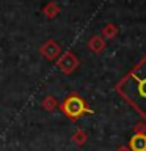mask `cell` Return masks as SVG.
Here are the masks:
<instances>
[{
	"instance_id": "1",
	"label": "cell",
	"mask_w": 146,
	"mask_h": 151,
	"mask_svg": "<svg viewBox=\"0 0 146 151\" xmlns=\"http://www.w3.org/2000/svg\"><path fill=\"white\" fill-rule=\"evenodd\" d=\"M115 90L143 120H146V57L116 83Z\"/></svg>"
},
{
	"instance_id": "2",
	"label": "cell",
	"mask_w": 146,
	"mask_h": 151,
	"mask_svg": "<svg viewBox=\"0 0 146 151\" xmlns=\"http://www.w3.org/2000/svg\"><path fill=\"white\" fill-rule=\"evenodd\" d=\"M61 109H63L64 115L72 118V120H77V118H80L85 113H91V110L87 107L85 99L80 98L79 94H71L69 98H66Z\"/></svg>"
},
{
	"instance_id": "3",
	"label": "cell",
	"mask_w": 146,
	"mask_h": 151,
	"mask_svg": "<svg viewBox=\"0 0 146 151\" xmlns=\"http://www.w3.org/2000/svg\"><path fill=\"white\" fill-rule=\"evenodd\" d=\"M129 146L132 151H146V134H135L129 142Z\"/></svg>"
}]
</instances>
